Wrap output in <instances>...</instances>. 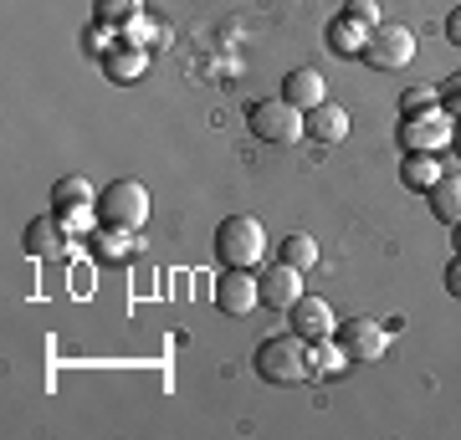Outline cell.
Returning <instances> with one entry per match:
<instances>
[{"label":"cell","mask_w":461,"mask_h":440,"mask_svg":"<svg viewBox=\"0 0 461 440\" xmlns=\"http://www.w3.org/2000/svg\"><path fill=\"white\" fill-rule=\"evenodd\" d=\"M257 374L267 384H303V379H313L308 338L303 333H272V338H262L257 343Z\"/></svg>","instance_id":"cell-1"},{"label":"cell","mask_w":461,"mask_h":440,"mask_svg":"<svg viewBox=\"0 0 461 440\" xmlns=\"http://www.w3.org/2000/svg\"><path fill=\"white\" fill-rule=\"evenodd\" d=\"M215 256L226 266H257L267 256V226L257 215H226L215 226Z\"/></svg>","instance_id":"cell-2"},{"label":"cell","mask_w":461,"mask_h":440,"mask_svg":"<svg viewBox=\"0 0 461 440\" xmlns=\"http://www.w3.org/2000/svg\"><path fill=\"white\" fill-rule=\"evenodd\" d=\"M144 220H149V190L139 180H113L98 190V226L144 230Z\"/></svg>","instance_id":"cell-3"},{"label":"cell","mask_w":461,"mask_h":440,"mask_svg":"<svg viewBox=\"0 0 461 440\" xmlns=\"http://www.w3.org/2000/svg\"><path fill=\"white\" fill-rule=\"evenodd\" d=\"M247 123L257 139H267V144H297L303 133H308V118H303V108H293L287 98H267V103H251L247 108Z\"/></svg>","instance_id":"cell-4"},{"label":"cell","mask_w":461,"mask_h":440,"mask_svg":"<svg viewBox=\"0 0 461 440\" xmlns=\"http://www.w3.org/2000/svg\"><path fill=\"white\" fill-rule=\"evenodd\" d=\"M456 118L446 113V108H420V113H405L400 118V148L405 154H441L456 129H451Z\"/></svg>","instance_id":"cell-5"},{"label":"cell","mask_w":461,"mask_h":440,"mask_svg":"<svg viewBox=\"0 0 461 440\" xmlns=\"http://www.w3.org/2000/svg\"><path fill=\"white\" fill-rule=\"evenodd\" d=\"M359 62H369L375 72H405V67L415 62V31L411 26H390V21L375 26Z\"/></svg>","instance_id":"cell-6"},{"label":"cell","mask_w":461,"mask_h":440,"mask_svg":"<svg viewBox=\"0 0 461 440\" xmlns=\"http://www.w3.org/2000/svg\"><path fill=\"white\" fill-rule=\"evenodd\" d=\"M51 211L72 226V236H77V230L93 236V226H98V195H93V184L77 180V175H67V180L51 184Z\"/></svg>","instance_id":"cell-7"},{"label":"cell","mask_w":461,"mask_h":440,"mask_svg":"<svg viewBox=\"0 0 461 440\" xmlns=\"http://www.w3.org/2000/svg\"><path fill=\"white\" fill-rule=\"evenodd\" d=\"M257 302H262V287H257V272L251 266H226L215 277V308L226 312V318H247Z\"/></svg>","instance_id":"cell-8"},{"label":"cell","mask_w":461,"mask_h":440,"mask_svg":"<svg viewBox=\"0 0 461 440\" xmlns=\"http://www.w3.org/2000/svg\"><path fill=\"white\" fill-rule=\"evenodd\" d=\"M333 338L344 343V354L354 364H375L384 348H390V328H379L375 318H348V323H339V333Z\"/></svg>","instance_id":"cell-9"},{"label":"cell","mask_w":461,"mask_h":440,"mask_svg":"<svg viewBox=\"0 0 461 440\" xmlns=\"http://www.w3.org/2000/svg\"><path fill=\"white\" fill-rule=\"evenodd\" d=\"M21 246L32 251L36 261H47V256H67V246H72V226H67L57 211L47 215H36L32 226H26V236H21Z\"/></svg>","instance_id":"cell-10"},{"label":"cell","mask_w":461,"mask_h":440,"mask_svg":"<svg viewBox=\"0 0 461 440\" xmlns=\"http://www.w3.org/2000/svg\"><path fill=\"white\" fill-rule=\"evenodd\" d=\"M287 328H293V333H303L308 343L333 338V333H339V323H333V308L323 302V297H313V292H303L293 308H287Z\"/></svg>","instance_id":"cell-11"},{"label":"cell","mask_w":461,"mask_h":440,"mask_svg":"<svg viewBox=\"0 0 461 440\" xmlns=\"http://www.w3.org/2000/svg\"><path fill=\"white\" fill-rule=\"evenodd\" d=\"M257 287H262V308L287 312L297 297H303V272L287 266V261H277V266H267L262 277H257Z\"/></svg>","instance_id":"cell-12"},{"label":"cell","mask_w":461,"mask_h":440,"mask_svg":"<svg viewBox=\"0 0 461 440\" xmlns=\"http://www.w3.org/2000/svg\"><path fill=\"white\" fill-rule=\"evenodd\" d=\"M282 98L293 103V108H318V103H329V87H323V72L318 67H293L287 77H282Z\"/></svg>","instance_id":"cell-13"},{"label":"cell","mask_w":461,"mask_h":440,"mask_svg":"<svg viewBox=\"0 0 461 440\" xmlns=\"http://www.w3.org/2000/svg\"><path fill=\"white\" fill-rule=\"evenodd\" d=\"M369 31H375V26H364V21H354V16H333L329 31H323V41H329L333 57H364Z\"/></svg>","instance_id":"cell-14"},{"label":"cell","mask_w":461,"mask_h":440,"mask_svg":"<svg viewBox=\"0 0 461 440\" xmlns=\"http://www.w3.org/2000/svg\"><path fill=\"white\" fill-rule=\"evenodd\" d=\"M303 118H308V139H313V144H344L348 113L339 103H318V108H308Z\"/></svg>","instance_id":"cell-15"},{"label":"cell","mask_w":461,"mask_h":440,"mask_svg":"<svg viewBox=\"0 0 461 440\" xmlns=\"http://www.w3.org/2000/svg\"><path fill=\"white\" fill-rule=\"evenodd\" d=\"M133 251H139V230H118V226H98V230H93V256L108 261V266H123Z\"/></svg>","instance_id":"cell-16"},{"label":"cell","mask_w":461,"mask_h":440,"mask_svg":"<svg viewBox=\"0 0 461 440\" xmlns=\"http://www.w3.org/2000/svg\"><path fill=\"white\" fill-rule=\"evenodd\" d=\"M426 200H430V215H436V220L456 226L461 220V169H446L441 180L426 190Z\"/></svg>","instance_id":"cell-17"},{"label":"cell","mask_w":461,"mask_h":440,"mask_svg":"<svg viewBox=\"0 0 461 440\" xmlns=\"http://www.w3.org/2000/svg\"><path fill=\"white\" fill-rule=\"evenodd\" d=\"M441 175H446L441 154H405V159H400V184H405V190H415V195H426Z\"/></svg>","instance_id":"cell-18"},{"label":"cell","mask_w":461,"mask_h":440,"mask_svg":"<svg viewBox=\"0 0 461 440\" xmlns=\"http://www.w3.org/2000/svg\"><path fill=\"white\" fill-rule=\"evenodd\" d=\"M149 67V51L144 47H129V41H118V47L103 51V72H108V82H133L139 72Z\"/></svg>","instance_id":"cell-19"},{"label":"cell","mask_w":461,"mask_h":440,"mask_svg":"<svg viewBox=\"0 0 461 440\" xmlns=\"http://www.w3.org/2000/svg\"><path fill=\"white\" fill-rule=\"evenodd\" d=\"M308 354H313V374L318 379H333V374H344L348 364V354H344V343L339 338H318V343H308Z\"/></svg>","instance_id":"cell-20"},{"label":"cell","mask_w":461,"mask_h":440,"mask_svg":"<svg viewBox=\"0 0 461 440\" xmlns=\"http://www.w3.org/2000/svg\"><path fill=\"white\" fill-rule=\"evenodd\" d=\"M277 261H287V266H297V272H308V266L318 261V241L313 236H303V230H293V236L277 246Z\"/></svg>","instance_id":"cell-21"},{"label":"cell","mask_w":461,"mask_h":440,"mask_svg":"<svg viewBox=\"0 0 461 440\" xmlns=\"http://www.w3.org/2000/svg\"><path fill=\"white\" fill-rule=\"evenodd\" d=\"M93 16H98L103 26H123V21L144 16V0H98V5H93Z\"/></svg>","instance_id":"cell-22"},{"label":"cell","mask_w":461,"mask_h":440,"mask_svg":"<svg viewBox=\"0 0 461 440\" xmlns=\"http://www.w3.org/2000/svg\"><path fill=\"white\" fill-rule=\"evenodd\" d=\"M405 113H420V108H441V93H430V87H411L405 98H400Z\"/></svg>","instance_id":"cell-23"},{"label":"cell","mask_w":461,"mask_h":440,"mask_svg":"<svg viewBox=\"0 0 461 440\" xmlns=\"http://www.w3.org/2000/svg\"><path fill=\"white\" fill-rule=\"evenodd\" d=\"M344 16L364 21V26H384V21H379V0H348V11H344Z\"/></svg>","instance_id":"cell-24"},{"label":"cell","mask_w":461,"mask_h":440,"mask_svg":"<svg viewBox=\"0 0 461 440\" xmlns=\"http://www.w3.org/2000/svg\"><path fill=\"white\" fill-rule=\"evenodd\" d=\"M441 103H446V113H451V118L461 123V72H456V77H446V93H441Z\"/></svg>","instance_id":"cell-25"},{"label":"cell","mask_w":461,"mask_h":440,"mask_svg":"<svg viewBox=\"0 0 461 440\" xmlns=\"http://www.w3.org/2000/svg\"><path fill=\"white\" fill-rule=\"evenodd\" d=\"M446 292L461 297V251H456L451 261H446Z\"/></svg>","instance_id":"cell-26"},{"label":"cell","mask_w":461,"mask_h":440,"mask_svg":"<svg viewBox=\"0 0 461 440\" xmlns=\"http://www.w3.org/2000/svg\"><path fill=\"white\" fill-rule=\"evenodd\" d=\"M446 36H451V41H456V47H461V5H456V11H451V16H446Z\"/></svg>","instance_id":"cell-27"},{"label":"cell","mask_w":461,"mask_h":440,"mask_svg":"<svg viewBox=\"0 0 461 440\" xmlns=\"http://www.w3.org/2000/svg\"><path fill=\"white\" fill-rule=\"evenodd\" d=\"M451 246H456V251H461V220H456V226H451Z\"/></svg>","instance_id":"cell-28"},{"label":"cell","mask_w":461,"mask_h":440,"mask_svg":"<svg viewBox=\"0 0 461 440\" xmlns=\"http://www.w3.org/2000/svg\"><path fill=\"white\" fill-rule=\"evenodd\" d=\"M451 144H456V154H461V129H456V139H451Z\"/></svg>","instance_id":"cell-29"}]
</instances>
